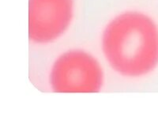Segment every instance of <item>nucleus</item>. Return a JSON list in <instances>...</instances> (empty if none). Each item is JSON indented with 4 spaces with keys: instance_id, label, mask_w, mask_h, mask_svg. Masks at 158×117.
Segmentation results:
<instances>
[{
    "instance_id": "1",
    "label": "nucleus",
    "mask_w": 158,
    "mask_h": 117,
    "mask_svg": "<svg viewBox=\"0 0 158 117\" xmlns=\"http://www.w3.org/2000/svg\"><path fill=\"white\" fill-rule=\"evenodd\" d=\"M101 46L115 73L129 78L144 77L158 66V25L142 11H123L104 26Z\"/></svg>"
},
{
    "instance_id": "2",
    "label": "nucleus",
    "mask_w": 158,
    "mask_h": 117,
    "mask_svg": "<svg viewBox=\"0 0 158 117\" xmlns=\"http://www.w3.org/2000/svg\"><path fill=\"white\" fill-rule=\"evenodd\" d=\"M48 83L52 92L57 94H96L104 86V69L87 51L70 49L52 63Z\"/></svg>"
},
{
    "instance_id": "3",
    "label": "nucleus",
    "mask_w": 158,
    "mask_h": 117,
    "mask_svg": "<svg viewBox=\"0 0 158 117\" xmlns=\"http://www.w3.org/2000/svg\"><path fill=\"white\" fill-rule=\"evenodd\" d=\"M74 14V0H28L29 39L40 45L56 41L70 29Z\"/></svg>"
}]
</instances>
